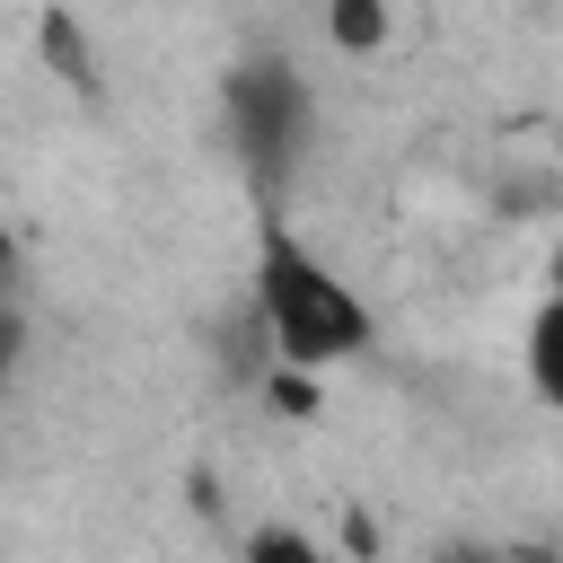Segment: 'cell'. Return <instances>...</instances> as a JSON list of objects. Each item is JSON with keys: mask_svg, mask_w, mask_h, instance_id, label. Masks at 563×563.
Here are the masks:
<instances>
[{"mask_svg": "<svg viewBox=\"0 0 563 563\" xmlns=\"http://www.w3.org/2000/svg\"><path fill=\"white\" fill-rule=\"evenodd\" d=\"M220 114H229V141L246 158L255 185H282L299 158H308V132H317V106H308V79L290 62H238L220 79Z\"/></svg>", "mask_w": 563, "mask_h": 563, "instance_id": "cell-2", "label": "cell"}, {"mask_svg": "<svg viewBox=\"0 0 563 563\" xmlns=\"http://www.w3.org/2000/svg\"><path fill=\"white\" fill-rule=\"evenodd\" d=\"M387 35H396L387 0H325V44L334 53H387Z\"/></svg>", "mask_w": 563, "mask_h": 563, "instance_id": "cell-4", "label": "cell"}, {"mask_svg": "<svg viewBox=\"0 0 563 563\" xmlns=\"http://www.w3.org/2000/svg\"><path fill=\"white\" fill-rule=\"evenodd\" d=\"M255 325H264V352L282 369H343L378 334L369 299L282 220H264V238H255Z\"/></svg>", "mask_w": 563, "mask_h": 563, "instance_id": "cell-1", "label": "cell"}, {"mask_svg": "<svg viewBox=\"0 0 563 563\" xmlns=\"http://www.w3.org/2000/svg\"><path fill=\"white\" fill-rule=\"evenodd\" d=\"M457 563H528V554H457Z\"/></svg>", "mask_w": 563, "mask_h": 563, "instance_id": "cell-6", "label": "cell"}, {"mask_svg": "<svg viewBox=\"0 0 563 563\" xmlns=\"http://www.w3.org/2000/svg\"><path fill=\"white\" fill-rule=\"evenodd\" d=\"M528 387L537 405L563 413V290H545V308L528 317Z\"/></svg>", "mask_w": 563, "mask_h": 563, "instance_id": "cell-3", "label": "cell"}, {"mask_svg": "<svg viewBox=\"0 0 563 563\" xmlns=\"http://www.w3.org/2000/svg\"><path fill=\"white\" fill-rule=\"evenodd\" d=\"M554 290H563V255H554Z\"/></svg>", "mask_w": 563, "mask_h": 563, "instance_id": "cell-7", "label": "cell"}, {"mask_svg": "<svg viewBox=\"0 0 563 563\" xmlns=\"http://www.w3.org/2000/svg\"><path fill=\"white\" fill-rule=\"evenodd\" d=\"M238 563H334V554H325L308 528H290V519H264V528L238 545Z\"/></svg>", "mask_w": 563, "mask_h": 563, "instance_id": "cell-5", "label": "cell"}]
</instances>
